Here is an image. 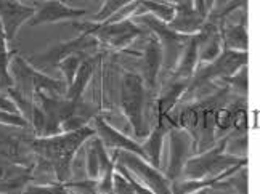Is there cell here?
Returning <instances> with one entry per match:
<instances>
[{
  "mask_svg": "<svg viewBox=\"0 0 260 194\" xmlns=\"http://www.w3.org/2000/svg\"><path fill=\"white\" fill-rule=\"evenodd\" d=\"M95 137L92 127H82L74 132H63L53 137H37L31 141V148L39 157L53 167L56 180L66 183L71 177V166L77 151L85 141Z\"/></svg>",
  "mask_w": 260,
  "mask_h": 194,
  "instance_id": "1",
  "label": "cell"
},
{
  "mask_svg": "<svg viewBox=\"0 0 260 194\" xmlns=\"http://www.w3.org/2000/svg\"><path fill=\"white\" fill-rule=\"evenodd\" d=\"M10 74L13 79V88L21 95L32 98L37 91H48L52 95H66L68 84L64 80H56L34 68L23 56H13L10 63Z\"/></svg>",
  "mask_w": 260,
  "mask_h": 194,
  "instance_id": "2",
  "label": "cell"
},
{
  "mask_svg": "<svg viewBox=\"0 0 260 194\" xmlns=\"http://www.w3.org/2000/svg\"><path fill=\"white\" fill-rule=\"evenodd\" d=\"M132 19L137 24L145 27L146 30H151V34H154L157 37V40L161 42V47H162V53H164L162 68H164V71H171V73H174V69L177 68L180 58L183 55V50L186 48L189 39L193 36L177 33V30L171 29V26L167 23L161 21V19L156 18L151 13L137 15Z\"/></svg>",
  "mask_w": 260,
  "mask_h": 194,
  "instance_id": "3",
  "label": "cell"
},
{
  "mask_svg": "<svg viewBox=\"0 0 260 194\" xmlns=\"http://www.w3.org/2000/svg\"><path fill=\"white\" fill-rule=\"evenodd\" d=\"M145 98L146 84L145 79L137 73H127L121 80V109L128 124L132 125L135 137L146 138V120H145Z\"/></svg>",
  "mask_w": 260,
  "mask_h": 194,
  "instance_id": "4",
  "label": "cell"
},
{
  "mask_svg": "<svg viewBox=\"0 0 260 194\" xmlns=\"http://www.w3.org/2000/svg\"><path fill=\"white\" fill-rule=\"evenodd\" d=\"M74 27L81 33L90 34L98 39V42L108 45L113 50H125L135 39L145 34V27L137 24L132 18L119 23H76Z\"/></svg>",
  "mask_w": 260,
  "mask_h": 194,
  "instance_id": "5",
  "label": "cell"
},
{
  "mask_svg": "<svg viewBox=\"0 0 260 194\" xmlns=\"http://www.w3.org/2000/svg\"><path fill=\"white\" fill-rule=\"evenodd\" d=\"M243 66H247V52L223 48V52L220 53L218 58H215L211 63H204L201 68L196 69L185 93H194L196 90L204 88L215 79L223 80L226 77H232Z\"/></svg>",
  "mask_w": 260,
  "mask_h": 194,
  "instance_id": "6",
  "label": "cell"
},
{
  "mask_svg": "<svg viewBox=\"0 0 260 194\" xmlns=\"http://www.w3.org/2000/svg\"><path fill=\"white\" fill-rule=\"evenodd\" d=\"M116 157L117 162L125 166L137 177V180L146 185L154 194H174L167 177H164L148 159L128 151H116Z\"/></svg>",
  "mask_w": 260,
  "mask_h": 194,
  "instance_id": "7",
  "label": "cell"
},
{
  "mask_svg": "<svg viewBox=\"0 0 260 194\" xmlns=\"http://www.w3.org/2000/svg\"><path fill=\"white\" fill-rule=\"evenodd\" d=\"M98 39L81 33V36H77L71 40H66V42H59L56 45L48 47L44 52L34 55L29 63L32 66H47V68H56L64 58L76 55V53H85L87 50L98 47Z\"/></svg>",
  "mask_w": 260,
  "mask_h": 194,
  "instance_id": "8",
  "label": "cell"
},
{
  "mask_svg": "<svg viewBox=\"0 0 260 194\" xmlns=\"http://www.w3.org/2000/svg\"><path fill=\"white\" fill-rule=\"evenodd\" d=\"M169 135H171V154H169L167 178L175 181L178 177H183V170L189 160L191 149L194 148V141L185 128H178L177 125L169 132Z\"/></svg>",
  "mask_w": 260,
  "mask_h": 194,
  "instance_id": "9",
  "label": "cell"
},
{
  "mask_svg": "<svg viewBox=\"0 0 260 194\" xmlns=\"http://www.w3.org/2000/svg\"><path fill=\"white\" fill-rule=\"evenodd\" d=\"M88 15V10L85 8H76L69 7L59 0H47L36 10V15L29 21L31 26H41V24H53L61 21H76Z\"/></svg>",
  "mask_w": 260,
  "mask_h": 194,
  "instance_id": "10",
  "label": "cell"
},
{
  "mask_svg": "<svg viewBox=\"0 0 260 194\" xmlns=\"http://www.w3.org/2000/svg\"><path fill=\"white\" fill-rule=\"evenodd\" d=\"M36 15V8H31L19 0H0V23L4 26L8 44L16 39L19 29L29 23Z\"/></svg>",
  "mask_w": 260,
  "mask_h": 194,
  "instance_id": "11",
  "label": "cell"
},
{
  "mask_svg": "<svg viewBox=\"0 0 260 194\" xmlns=\"http://www.w3.org/2000/svg\"><path fill=\"white\" fill-rule=\"evenodd\" d=\"M95 134L98 135V138L102 140V143L106 146V149H114V151H128L134 152V154H138L146 159V152L143 149V146L137 143L135 140L128 138L127 135H124L122 132H119L117 128H114L111 124L102 117H95Z\"/></svg>",
  "mask_w": 260,
  "mask_h": 194,
  "instance_id": "12",
  "label": "cell"
},
{
  "mask_svg": "<svg viewBox=\"0 0 260 194\" xmlns=\"http://www.w3.org/2000/svg\"><path fill=\"white\" fill-rule=\"evenodd\" d=\"M162 61H164V53H162L161 42H159L154 34H149L142 52V71H143L142 77L145 79L146 87L149 88L156 87L159 71L162 68Z\"/></svg>",
  "mask_w": 260,
  "mask_h": 194,
  "instance_id": "13",
  "label": "cell"
},
{
  "mask_svg": "<svg viewBox=\"0 0 260 194\" xmlns=\"http://www.w3.org/2000/svg\"><path fill=\"white\" fill-rule=\"evenodd\" d=\"M204 23H206V18H203L196 12L193 0H183V2L175 5V16L172 21L169 23V26L180 34L194 36L201 30Z\"/></svg>",
  "mask_w": 260,
  "mask_h": 194,
  "instance_id": "14",
  "label": "cell"
},
{
  "mask_svg": "<svg viewBox=\"0 0 260 194\" xmlns=\"http://www.w3.org/2000/svg\"><path fill=\"white\" fill-rule=\"evenodd\" d=\"M175 125H172L171 116L166 114V112H159L157 114V125L154 130L146 137V141L143 143V149L146 152V159L151 162L154 167H159V162H161V152L164 146V138L169 135Z\"/></svg>",
  "mask_w": 260,
  "mask_h": 194,
  "instance_id": "15",
  "label": "cell"
},
{
  "mask_svg": "<svg viewBox=\"0 0 260 194\" xmlns=\"http://www.w3.org/2000/svg\"><path fill=\"white\" fill-rule=\"evenodd\" d=\"M116 162V156L109 159L106 146L102 143L98 137L92 138L90 141V148L87 149L85 156V170H87V178L92 180H100L102 175L106 172L109 166H113Z\"/></svg>",
  "mask_w": 260,
  "mask_h": 194,
  "instance_id": "16",
  "label": "cell"
},
{
  "mask_svg": "<svg viewBox=\"0 0 260 194\" xmlns=\"http://www.w3.org/2000/svg\"><path fill=\"white\" fill-rule=\"evenodd\" d=\"M223 47L238 52H247V12H243L236 23H220Z\"/></svg>",
  "mask_w": 260,
  "mask_h": 194,
  "instance_id": "17",
  "label": "cell"
},
{
  "mask_svg": "<svg viewBox=\"0 0 260 194\" xmlns=\"http://www.w3.org/2000/svg\"><path fill=\"white\" fill-rule=\"evenodd\" d=\"M100 59L98 56H85L81 68H79L77 74L73 80V84L68 87L66 90V98L71 100V101H82V96L85 93V90L92 80L93 74H95V69H96V63Z\"/></svg>",
  "mask_w": 260,
  "mask_h": 194,
  "instance_id": "18",
  "label": "cell"
},
{
  "mask_svg": "<svg viewBox=\"0 0 260 194\" xmlns=\"http://www.w3.org/2000/svg\"><path fill=\"white\" fill-rule=\"evenodd\" d=\"M198 61H199V44L196 34L189 39L186 48L183 50V55L180 58L177 68L174 69L172 79L178 80H191L196 69H198Z\"/></svg>",
  "mask_w": 260,
  "mask_h": 194,
  "instance_id": "19",
  "label": "cell"
},
{
  "mask_svg": "<svg viewBox=\"0 0 260 194\" xmlns=\"http://www.w3.org/2000/svg\"><path fill=\"white\" fill-rule=\"evenodd\" d=\"M143 13H151L161 19V21L169 24L175 16V5L171 2H162V0H143L140 8L137 10L135 16Z\"/></svg>",
  "mask_w": 260,
  "mask_h": 194,
  "instance_id": "20",
  "label": "cell"
},
{
  "mask_svg": "<svg viewBox=\"0 0 260 194\" xmlns=\"http://www.w3.org/2000/svg\"><path fill=\"white\" fill-rule=\"evenodd\" d=\"M12 58V53L8 52V39L2 23H0V87L5 88V91L13 87V79L12 74H10Z\"/></svg>",
  "mask_w": 260,
  "mask_h": 194,
  "instance_id": "21",
  "label": "cell"
},
{
  "mask_svg": "<svg viewBox=\"0 0 260 194\" xmlns=\"http://www.w3.org/2000/svg\"><path fill=\"white\" fill-rule=\"evenodd\" d=\"M84 58H85L84 53H76V55H71V56L64 58L61 63L56 66V69H59L63 73L64 82L68 84V87L73 84V80H74V77L77 74L79 68H81Z\"/></svg>",
  "mask_w": 260,
  "mask_h": 194,
  "instance_id": "22",
  "label": "cell"
},
{
  "mask_svg": "<svg viewBox=\"0 0 260 194\" xmlns=\"http://www.w3.org/2000/svg\"><path fill=\"white\" fill-rule=\"evenodd\" d=\"M223 82L236 96L246 98L247 96V66H243L235 76L223 79Z\"/></svg>",
  "mask_w": 260,
  "mask_h": 194,
  "instance_id": "23",
  "label": "cell"
},
{
  "mask_svg": "<svg viewBox=\"0 0 260 194\" xmlns=\"http://www.w3.org/2000/svg\"><path fill=\"white\" fill-rule=\"evenodd\" d=\"M134 0H103V7L100 8V12L93 16V23H105L106 19L111 18L119 10L132 4Z\"/></svg>",
  "mask_w": 260,
  "mask_h": 194,
  "instance_id": "24",
  "label": "cell"
},
{
  "mask_svg": "<svg viewBox=\"0 0 260 194\" xmlns=\"http://www.w3.org/2000/svg\"><path fill=\"white\" fill-rule=\"evenodd\" d=\"M21 194H71L66 183H45V185H27Z\"/></svg>",
  "mask_w": 260,
  "mask_h": 194,
  "instance_id": "25",
  "label": "cell"
},
{
  "mask_svg": "<svg viewBox=\"0 0 260 194\" xmlns=\"http://www.w3.org/2000/svg\"><path fill=\"white\" fill-rule=\"evenodd\" d=\"M71 194H100L98 180H81V181H66Z\"/></svg>",
  "mask_w": 260,
  "mask_h": 194,
  "instance_id": "26",
  "label": "cell"
},
{
  "mask_svg": "<svg viewBox=\"0 0 260 194\" xmlns=\"http://www.w3.org/2000/svg\"><path fill=\"white\" fill-rule=\"evenodd\" d=\"M116 169H117L119 172H121L122 175L127 177V180L130 181V185H132V188H134V191H135V194H154L146 185H143L142 181L137 180V177H135L134 173L130 172L125 166H122L121 162H117V157H116Z\"/></svg>",
  "mask_w": 260,
  "mask_h": 194,
  "instance_id": "27",
  "label": "cell"
},
{
  "mask_svg": "<svg viewBox=\"0 0 260 194\" xmlns=\"http://www.w3.org/2000/svg\"><path fill=\"white\" fill-rule=\"evenodd\" d=\"M0 125L26 128L29 125V122L21 114H16V112H8V111L0 109Z\"/></svg>",
  "mask_w": 260,
  "mask_h": 194,
  "instance_id": "28",
  "label": "cell"
},
{
  "mask_svg": "<svg viewBox=\"0 0 260 194\" xmlns=\"http://www.w3.org/2000/svg\"><path fill=\"white\" fill-rule=\"evenodd\" d=\"M113 194H135L127 177L122 175L117 169L114 172V180H113Z\"/></svg>",
  "mask_w": 260,
  "mask_h": 194,
  "instance_id": "29",
  "label": "cell"
},
{
  "mask_svg": "<svg viewBox=\"0 0 260 194\" xmlns=\"http://www.w3.org/2000/svg\"><path fill=\"white\" fill-rule=\"evenodd\" d=\"M215 4H217V0H193V5L196 8V12L206 19L209 18V15L212 13Z\"/></svg>",
  "mask_w": 260,
  "mask_h": 194,
  "instance_id": "30",
  "label": "cell"
},
{
  "mask_svg": "<svg viewBox=\"0 0 260 194\" xmlns=\"http://www.w3.org/2000/svg\"><path fill=\"white\" fill-rule=\"evenodd\" d=\"M0 109L8 111V112H16V114H19L18 106L15 105V101L10 98L7 93H4V91H0Z\"/></svg>",
  "mask_w": 260,
  "mask_h": 194,
  "instance_id": "31",
  "label": "cell"
},
{
  "mask_svg": "<svg viewBox=\"0 0 260 194\" xmlns=\"http://www.w3.org/2000/svg\"><path fill=\"white\" fill-rule=\"evenodd\" d=\"M59 2H64L66 4V0H59Z\"/></svg>",
  "mask_w": 260,
  "mask_h": 194,
  "instance_id": "32",
  "label": "cell"
}]
</instances>
